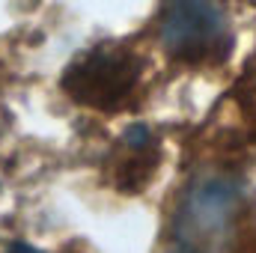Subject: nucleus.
Returning <instances> with one entry per match:
<instances>
[{
    "label": "nucleus",
    "instance_id": "4",
    "mask_svg": "<svg viewBox=\"0 0 256 253\" xmlns=\"http://www.w3.org/2000/svg\"><path fill=\"white\" fill-rule=\"evenodd\" d=\"M149 140H152V134H149V128H146V126H131L126 131V143H128V146H134V149L146 146Z\"/></svg>",
    "mask_w": 256,
    "mask_h": 253
},
{
    "label": "nucleus",
    "instance_id": "1",
    "mask_svg": "<svg viewBox=\"0 0 256 253\" xmlns=\"http://www.w3.org/2000/svg\"><path fill=\"white\" fill-rule=\"evenodd\" d=\"M242 188L230 176L200 179L176 214V248L179 253H220L232 236Z\"/></svg>",
    "mask_w": 256,
    "mask_h": 253
},
{
    "label": "nucleus",
    "instance_id": "3",
    "mask_svg": "<svg viewBox=\"0 0 256 253\" xmlns=\"http://www.w3.org/2000/svg\"><path fill=\"white\" fill-rule=\"evenodd\" d=\"M161 39L179 57H200L224 39V12L214 0H164Z\"/></svg>",
    "mask_w": 256,
    "mask_h": 253
},
{
    "label": "nucleus",
    "instance_id": "2",
    "mask_svg": "<svg viewBox=\"0 0 256 253\" xmlns=\"http://www.w3.org/2000/svg\"><path fill=\"white\" fill-rule=\"evenodd\" d=\"M137 74L140 66L131 54L96 48L74 68H68L63 86L74 102H84L90 108H116L137 84Z\"/></svg>",
    "mask_w": 256,
    "mask_h": 253
},
{
    "label": "nucleus",
    "instance_id": "5",
    "mask_svg": "<svg viewBox=\"0 0 256 253\" xmlns=\"http://www.w3.org/2000/svg\"><path fill=\"white\" fill-rule=\"evenodd\" d=\"M9 253H42V250H36L33 244H24V242H15V244L9 248Z\"/></svg>",
    "mask_w": 256,
    "mask_h": 253
}]
</instances>
